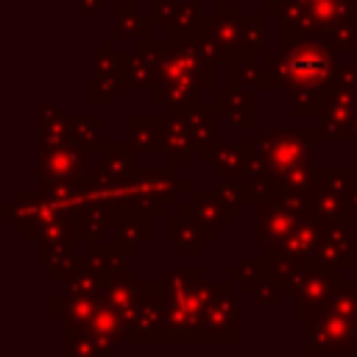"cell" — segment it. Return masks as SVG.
Returning a JSON list of instances; mask_svg holds the SVG:
<instances>
[{
  "instance_id": "cell-1",
  "label": "cell",
  "mask_w": 357,
  "mask_h": 357,
  "mask_svg": "<svg viewBox=\"0 0 357 357\" xmlns=\"http://www.w3.org/2000/svg\"><path fill=\"white\" fill-rule=\"evenodd\" d=\"M340 50L326 36H304L287 28H279V50H265V67L276 89L290 92V109L296 117L318 114L326 100L335 75Z\"/></svg>"
},
{
  "instance_id": "cell-2",
  "label": "cell",
  "mask_w": 357,
  "mask_h": 357,
  "mask_svg": "<svg viewBox=\"0 0 357 357\" xmlns=\"http://www.w3.org/2000/svg\"><path fill=\"white\" fill-rule=\"evenodd\" d=\"M167 287V340L170 343H209L204 335V318L215 293L198 268H170L165 273Z\"/></svg>"
},
{
  "instance_id": "cell-3",
  "label": "cell",
  "mask_w": 357,
  "mask_h": 357,
  "mask_svg": "<svg viewBox=\"0 0 357 357\" xmlns=\"http://www.w3.org/2000/svg\"><path fill=\"white\" fill-rule=\"evenodd\" d=\"M276 17L293 33L329 39L337 25L357 20V0H287Z\"/></svg>"
},
{
  "instance_id": "cell-4",
  "label": "cell",
  "mask_w": 357,
  "mask_h": 357,
  "mask_svg": "<svg viewBox=\"0 0 357 357\" xmlns=\"http://www.w3.org/2000/svg\"><path fill=\"white\" fill-rule=\"evenodd\" d=\"M128 343H170L167 340V287L162 282H139L137 301L128 318Z\"/></svg>"
},
{
  "instance_id": "cell-5",
  "label": "cell",
  "mask_w": 357,
  "mask_h": 357,
  "mask_svg": "<svg viewBox=\"0 0 357 357\" xmlns=\"http://www.w3.org/2000/svg\"><path fill=\"white\" fill-rule=\"evenodd\" d=\"M307 354H351L357 349V318L318 310L307 318Z\"/></svg>"
},
{
  "instance_id": "cell-6",
  "label": "cell",
  "mask_w": 357,
  "mask_h": 357,
  "mask_svg": "<svg viewBox=\"0 0 357 357\" xmlns=\"http://www.w3.org/2000/svg\"><path fill=\"white\" fill-rule=\"evenodd\" d=\"M257 223H254V234L251 240L257 245H268V243H279L284 240L293 226L307 215V198L304 195H279L271 201H262L254 206Z\"/></svg>"
},
{
  "instance_id": "cell-7",
  "label": "cell",
  "mask_w": 357,
  "mask_h": 357,
  "mask_svg": "<svg viewBox=\"0 0 357 357\" xmlns=\"http://www.w3.org/2000/svg\"><path fill=\"white\" fill-rule=\"evenodd\" d=\"M259 134H262V142L268 148L271 167L279 178L287 170L312 162V151H315V142H318L315 131H301V128L282 131V128H276V131H259Z\"/></svg>"
},
{
  "instance_id": "cell-8",
  "label": "cell",
  "mask_w": 357,
  "mask_h": 357,
  "mask_svg": "<svg viewBox=\"0 0 357 357\" xmlns=\"http://www.w3.org/2000/svg\"><path fill=\"white\" fill-rule=\"evenodd\" d=\"M343 279V271L340 268H332V265H321V262H310V271L304 273L301 284L290 293V312L296 321H307L312 312H318L329 293L335 290V284Z\"/></svg>"
},
{
  "instance_id": "cell-9",
  "label": "cell",
  "mask_w": 357,
  "mask_h": 357,
  "mask_svg": "<svg viewBox=\"0 0 357 357\" xmlns=\"http://www.w3.org/2000/svg\"><path fill=\"white\" fill-rule=\"evenodd\" d=\"M117 39H106L100 42V47L92 56V73H89V86H86V98L89 103H112L117 89H123V64H126V53L114 50Z\"/></svg>"
},
{
  "instance_id": "cell-10",
  "label": "cell",
  "mask_w": 357,
  "mask_h": 357,
  "mask_svg": "<svg viewBox=\"0 0 357 357\" xmlns=\"http://www.w3.org/2000/svg\"><path fill=\"white\" fill-rule=\"evenodd\" d=\"M204 335L209 343H237L240 340V310L231 282H215V293L204 318Z\"/></svg>"
},
{
  "instance_id": "cell-11",
  "label": "cell",
  "mask_w": 357,
  "mask_h": 357,
  "mask_svg": "<svg viewBox=\"0 0 357 357\" xmlns=\"http://www.w3.org/2000/svg\"><path fill=\"white\" fill-rule=\"evenodd\" d=\"M120 206L114 201H103V198H89L78 212H73V231H75V243H98L106 240L120 220Z\"/></svg>"
},
{
  "instance_id": "cell-12",
  "label": "cell",
  "mask_w": 357,
  "mask_h": 357,
  "mask_svg": "<svg viewBox=\"0 0 357 357\" xmlns=\"http://www.w3.org/2000/svg\"><path fill=\"white\" fill-rule=\"evenodd\" d=\"M218 237L215 229H209L206 223H201L192 215H167L165 218V240L181 254V257H198L204 254L206 245H212Z\"/></svg>"
},
{
  "instance_id": "cell-13",
  "label": "cell",
  "mask_w": 357,
  "mask_h": 357,
  "mask_svg": "<svg viewBox=\"0 0 357 357\" xmlns=\"http://www.w3.org/2000/svg\"><path fill=\"white\" fill-rule=\"evenodd\" d=\"M86 151L78 148L75 142H67V145H59V148H50V151H42V159H39V178L42 181H84L86 178Z\"/></svg>"
},
{
  "instance_id": "cell-14",
  "label": "cell",
  "mask_w": 357,
  "mask_h": 357,
  "mask_svg": "<svg viewBox=\"0 0 357 357\" xmlns=\"http://www.w3.org/2000/svg\"><path fill=\"white\" fill-rule=\"evenodd\" d=\"M354 112H357V95L332 86L326 100L321 103V112L315 114V137L318 139H335V137L343 139Z\"/></svg>"
},
{
  "instance_id": "cell-15",
  "label": "cell",
  "mask_w": 357,
  "mask_h": 357,
  "mask_svg": "<svg viewBox=\"0 0 357 357\" xmlns=\"http://www.w3.org/2000/svg\"><path fill=\"white\" fill-rule=\"evenodd\" d=\"M354 234H357V229L349 226L346 220L326 223L312 259L321 262V265L340 268V271L354 268Z\"/></svg>"
},
{
  "instance_id": "cell-16",
  "label": "cell",
  "mask_w": 357,
  "mask_h": 357,
  "mask_svg": "<svg viewBox=\"0 0 357 357\" xmlns=\"http://www.w3.org/2000/svg\"><path fill=\"white\" fill-rule=\"evenodd\" d=\"M134 184H137V198L148 195V198H156L162 204H173L178 198V192H190V184L176 176V167L170 162L162 167H142L134 178Z\"/></svg>"
},
{
  "instance_id": "cell-17",
  "label": "cell",
  "mask_w": 357,
  "mask_h": 357,
  "mask_svg": "<svg viewBox=\"0 0 357 357\" xmlns=\"http://www.w3.org/2000/svg\"><path fill=\"white\" fill-rule=\"evenodd\" d=\"M218 114H223L234 128L240 131H254V89L251 86H234L229 84L226 89H218L212 98Z\"/></svg>"
},
{
  "instance_id": "cell-18",
  "label": "cell",
  "mask_w": 357,
  "mask_h": 357,
  "mask_svg": "<svg viewBox=\"0 0 357 357\" xmlns=\"http://www.w3.org/2000/svg\"><path fill=\"white\" fill-rule=\"evenodd\" d=\"M257 56H259V53H251V50H237V53L226 56V59H223V67H226L229 84L273 92L276 86H273V81H271V75H268L265 59H262V64H259Z\"/></svg>"
},
{
  "instance_id": "cell-19",
  "label": "cell",
  "mask_w": 357,
  "mask_h": 357,
  "mask_svg": "<svg viewBox=\"0 0 357 357\" xmlns=\"http://www.w3.org/2000/svg\"><path fill=\"white\" fill-rule=\"evenodd\" d=\"M165 151L162 156H167V162L173 167H187L192 162L195 151V139L187 123V114L181 112H165Z\"/></svg>"
},
{
  "instance_id": "cell-20",
  "label": "cell",
  "mask_w": 357,
  "mask_h": 357,
  "mask_svg": "<svg viewBox=\"0 0 357 357\" xmlns=\"http://www.w3.org/2000/svg\"><path fill=\"white\" fill-rule=\"evenodd\" d=\"M176 212H181V215H192V218H198L201 223H206V226L215 229V231H226V229H229V220H231V215H229L226 204L220 201L218 190H215V192H206V190H190V192H187V201L178 204Z\"/></svg>"
},
{
  "instance_id": "cell-21",
  "label": "cell",
  "mask_w": 357,
  "mask_h": 357,
  "mask_svg": "<svg viewBox=\"0 0 357 357\" xmlns=\"http://www.w3.org/2000/svg\"><path fill=\"white\" fill-rule=\"evenodd\" d=\"M151 220H153V218L142 215V212L134 209L131 204H123V206H120V220H117V229H114V243L120 245V251H123L126 257L139 254V248L153 237Z\"/></svg>"
},
{
  "instance_id": "cell-22",
  "label": "cell",
  "mask_w": 357,
  "mask_h": 357,
  "mask_svg": "<svg viewBox=\"0 0 357 357\" xmlns=\"http://www.w3.org/2000/svg\"><path fill=\"white\" fill-rule=\"evenodd\" d=\"M265 254L271 259V276L284 287V293H293L301 284V279H304V273L310 271V262H312L310 257L287 251L282 243H268Z\"/></svg>"
},
{
  "instance_id": "cell-23",
  "label": "cell",
  "mask_w": 357,
  "mask_h": 357,
  "mask_svg": "<svg viewBox=\"0 0 357 357\" xmlns=\"http://www.w3.org/2000/svg\"><path fill=\"white\" fill-rule=\"evenodd\" d=\"M162 47H145V45H139L137 53H126V64H123V89L126 92H137V89L151 86L156 81V73H159V50Z\"/></svg>"
},
{
  "instance_id": "cell-24",
  "label": "cell",
  "mask_w": 357,
  "mask_h": 357,
  "mask_svg": "<svg viewBox=\"0 0 357 357\" xmlns=\"http://www.w3.org/2000/svg\"><path fill=\"white\" fill-rule=\"evenodd\" d=\"M165 114H131L126 120L128 142L139 153H162L165 151Z\"/></svg>"
},
{
  "instance_id": "cell-25",
  "label": "cell",
  "mask_w": 357,
  "mask_h": 357,
  "mask_svg": "<svg viewBox=\"0 0 357 357\" xmlns=\"http://www.w3.org/2000/svg\"><path fill=\"white\" fill-rule=\"evenodd\" d=\"M98 156H100V165L106 167V173L114 176L117 181H134L137 173L142 170L139 151L128 139L126 142H103Z\"/></svg>"
},
{
  "instance_id": "cell-26",
  "label": "cell",
  "mask_w": 357,
  "mask_h": 357,
  "mask_svg": "<svg viewBox=\"0 0 357 357\" xmlns=\"http://www.w3.org/2000/svg\"><path fill=\"white\" fill-rule=\"evenodd\" d=\"M73 142V131H70V114L59 106L42 103L39 106V153L67 145Z\"/></svg>"
},
{
  "instance_id": "cell-27",
  "label": "cell",
  "mask_w": 357,
  "mask_h": 357,
  "mask_svg": "<svg viewBox=\"0 0 357 357\" xmlns=\"http://www.w3.org/2000/svg\"><path fill=\"white\" fill-rule=\"evenodd\" d=\"M75 240H56V243H42L39 245V265L42 271L47 268L53 282H64L67 273L73 271V265L78 262V251H75Z\"/></svg>"
},
{
  "instance_id": "cell-28",
  "label": "cell",
  "mask_w": 357,
  "mask_h": 357,
  "mask_svg": "<svg viewBox=\"0 0 357 357\" xmlns=\"http://www.w3.org/2000/svg\"><path fill=\"white\" fill-rule=\"evenodd\" d=\"M201 162L206 167H212V173L223 181V178H240L243 176V165H245V153H243V142H218L209 153L201 156Z\"/></svg>"
},
{
  "instance_id": "cell-29",
  "label": "cell",
  "mask_w": 357,
  "mask_h": 357,
  "mask_svg": "<svg viewBox=\"0 0 357 357\" xmlns=\"http://www.w3.org/2000/svg\"><path fill=\"white\" fill-rule=\"evenodd\" d=\"M120 343H112L92 332L89 326H64V351L81 354V357H98V354H114Z\"/></svg>"
},
{
  "instance_id": "cell-30",
  "label": "cell",
  "mask_w": 357,
  "mask_h": 357,
  "mask_svg": "<svg viewBox=\"0 0 357 357\" xmlns=\"http://www.w3.org/2000/svg\"><path fill=\"white\" fill-rule=\"evenodd\" d=\"M215 117H218V109H215L212 100H204L198 109L187 112V123H190V131H192V139H195V151H198L201 156L209 153V151L218 145Z\"/></svg>"
},
{
  "instance_id": "cell-31",
  "label": "cell",
  "mask_w": 357,
  "mask_h": 357,
  "mask_svg": "<svg viewBox=\"0 0 357 357\" xmlns=\"http://www.w3.org/2000/svg\"><path fill=\"white\" fill-rule=\"evenodd\" d=\"M45 209V195L39 192H14L11 201L3 206V218L14 226V229H28Z\"/></svg>"
},
{
  "instance_id": "cell-32",
  "label": "cell",
  "mask_w": 357,
  "mask_h": 357,
  "mask_svg": "<svg viewBox=\"0 0 357 357\" xmlns=\"http://www.w3.org/2000/svg\"><path fill=\"white\" fill-rule=\"evenodd\" d=\"M321 234H324V223H318L315 218L304 215V218L293 226V231H290L284 240H279V243H282L287 251L312 259V254H315V248H318V243H321Z\"/></svg>"
},
{
  "instance_id": "cell-33",
  "label": "cell",
  "mask_w": 357,
  "mask_h": 357,
  "mask_svg": "<svg viewBox=\"0 0 357 357\" xmlns=\"http://www.w3.org/2000/svg\"><path fill=\"white\" fill-rule=\"evenodd\" d=\"M145 14L139 8L137 0H126V3H114V39L126 42V39H139V33L145 31Z\"/></svg>"
},
{
  "instance_id": "cell-34",
  "label": "cell",
  "mask_w": 357,
  "mask_h": 357,
  "mask_svg": "<svg viewBox=\"0 0 357 357\" xmlns=\"http://www.w3.org/2000/svg\"><path fill=\"white\" fill-rule=\"evenodd\" d=\"M70 131H73V142L78 148H84L86 153H98L100 151V134H103V120L98 114H70Z\"/></svg>"
},
{
  "instance_id": "cell-35",
  "label": "cell",
  "mask_w": 357,
  "mask_h": 357,
  "mask_svg": "<svg viewBox=\"0 0 357 357\" xmlns=\"http://www.w3.org/2000/svg\"><path fill=\"white\" fill-rule=\"evenodd\" d=\"M271 276V259H268V254H259V257H251V259H245V262H240L237 268H231L229 271V282L234 284H240V290L243 293H254L257 290V284L262 282V279H268Z\"/></svg>"
},
{
  "instance_id": "cell-36",
  "label": "cell",
  "mask_w": 357,
  "mask_h": 357,
  "mask_svg": "<svg viewBox=\"0 0 357 357\" xmlns=\"http://www.w3.org/2000/svg\"><path fill=\"white\" fill-rule=\"evenodd\" d=\"M201 22H204V14H201V6L195 0H184L178 3L170 25H167V33L170 39H187V36H198L201 31Z\"/></svg>"
},
{
  "instance_id": "cell-37",
  "label": "cell",
  "mask_w": 357,
  "mask_h": 357,
  "mask_svg": "<svg viewBox=\"0 0 357 357\" xmlns=\"http://www.w3.org/2000/svg\"><path fill=\"white\" fill-rule=\"evenodd\" d=\"M268 11L265 14H243V28H240V50L251 53H265L268 47Z\"/></svg>"
},
{
  "instance_id": "cell-38",
  "label": "cell",
  "mask_w": 357,
  "mask_h": 357,
  "mask_svg": "<svg viewBox=\"0 0 357 357\" xmlns=\"http://www.w3.org/2000/svg\"><path fill=\"white\" fill-rule=\"evenodd\" d=\"M321 310H329V312H337V315H349V318H357V282H346L340 279L335 284V290L329 293L326 304Z\"/></svg>"
},
{
  "instance_id": "cell-39",
  "label": "cell",
  "mask_w": 357,
  "mask_h": 357,
  "mask_svg": "<svg viewBox=\"0 0 357 357\" xmlns=\"http://www.w3.org/2000/svg\"><path fill=\"white\" fill-rule=\"evenodd\" d=\"M218 195H220V201L226 204V209H229L231 218H237V215L243 212V206L248 204V198H245V187H243L240 178H223L220 187H218Z\"/></svg>"
},
{
  "instance_id": "cell-40",
  "label": "cell",
  "mask_w": 357,
  "mask_h": 357,
  "mask_svg": "<svg viewBox=\"0 0 357 357\" xmlns=\"http://www.w3.org/2000/svg\"><path fill=\"white\" fill-rule=\"evenodd\" d=\"M251 296L257 298V304H259V307H271V310H273V307H279V304H282L284 287H282L273 276H268V279H262V282L257 284V290H254Z\"/></svg>"
},
{
  "instance_id": "cell-41",
  "label": "cell",
  "mask_w": 357,
  "mask_h": 357,
  "mask_svg": "<svg viewBox=\"0 0 357 357\" xmlns=\"http://www.w3.org/2000/svg\"><path fill=\"white\" fill-rule=\"evenodd\" d=\"M329 39H332V45H335L340 53H351L354 45H357V20L337 25V28L329 33Z\"/></svg>"
},
{
  "instance_id": "cell-42",
  "label": "cell",
  "mask_w": 357,
  "mask_h": 357,
  "mask_svg": "<svg viewBox=\"0 0 357 357\" xmlns=\"http://www.w3.org/2000/svg\"><path fill=\"white\" fill-rule=\"evenodd\" d=\"M332 86H337V89H346V92H354V95H357V64H340Z\"/></svg>"
},
{
  "instance_id": "cell-43",
  "label": "cell",
  "mask_w": 357,
  "mask_h": 357,
  "mask_svg": "<svg viewBox=\"0 0 357 357\" xmlns=\"http://www.w3.org/2000/svg\"><path fill=\"white\" fill-rule=\"evenodd\" d=\"M343 220H346L349 226L357 229V178H354V184H351V190H349V195H346V212H343Z\"/></svg>"
},
{
  "instance_id": "cell-44",
  "label": "cell",
  "mask_w": 357,
  "mask_h": 357,
  "mask_svg": "<svg viewBox=\"0 0 357 357\" xmlns=\"http://www.w3.org/2000/svg\"><path fill=\"white\" fill-rule=\"evenodd\" d=\"M106 3H109V0H78V3H75V11H78V14H98Z\"/></svg>"
},
{
  "instance_id": "cell-45",
  "label": "cell",
  "mask_w": 357,
  "mask_h": 357,
  "mask_svg": "<svg viewBox=\"0 0 357 357\" xmlns=\"http://www.w3.org/2000/svg\"><path fill=\"white\" fill-rule=\"evenodd\" d=\"M343 139H349V142L354 145V151H357V112H354V117H351V123H349V128H346Z\"/></svg>"
},
{
  "instance_id": "cell-46",
  "label": "cell",
  "mask_w": 357,
  "mask_h": 357,
  "mask_svg": "<svg viewBox=\"0 0 357 357\" xmlns=\"http://www.w3.org/2000/svg\"><path fill=\"white\" fill-rule=\"evenodd\" d=\"M204 3H215V6H218V3H223V0H204Z\"/></svg>"
}]
</instances>
